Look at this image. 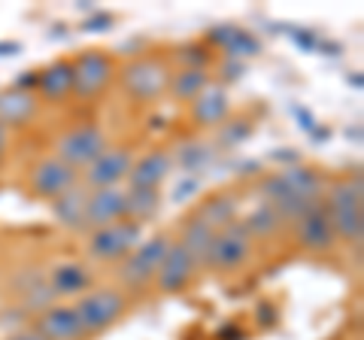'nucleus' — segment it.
<instances>
[{"mask_svg": "<svg viewBox=\"0 0 364 340\" xmlns=\"http://www.w3.org/2000/svg\"><path fill=\"white\" fill-rule=\"evenodd\" d=\"M237 207H240V203H237L234 191H215V195H210L200 203V210L195 213V216L200 222H207L213 231H222L231 222H237Z\"/></svg>", "mask_w": 364, "mask_h": 340, "instance_id": "22", "label": "nucleus"}, {"mask_svg": "<svg viewBox=\"0 0 364 340\" xmlns=\"http://www.w3.org/2000/svg\"><path fill=\"white\" fill-rule=\"evenodd\" d=\"M73 186H79V174L73 167H67L58 158H43V161L33 164L31 170V191L37 198H46V201H55L61 198L64 191H70Z\"/></svg>", "mask_w": 364, "mask_h": 340, "instance_id": "10", "label": "nucleus"}, {"mask_svg": "<svg viewBox=\"0 0 364 340\" xmlns=\"http://www.w3.org/2000/svg\"><path fill=\"white\" fill-rule=\"evenodd\" d=\"M134 167V152L128 146H107V152L97 158L95 164L85 167V188L97 191V188H119L122 183H128V174Z\"/></svg>", "mask_w": 364, "mask_h": 340, "instance_id": "9", "label": "nucleus"}, {"mask_svg": "<svg viewBox=\"0 0 364 340\" xmlns=\"http://www.w3.org/2000/svg\"><path fill=\"white\" fill-rule=\"evenodd\" d=\"M252 237L246 234V228L240 225V219L231 222L228 228L215 231V240L210 249V258H207V267L219 270V274H228V270H237L249 255H252Z\"/></svg>", "mask_w": 364, "mask_h": 340, "instance_id": "8", "label": "nucleus"}, {"mask_svg": "<svg viewBox=\"0 0 364 340\" xmlns=\"http://www.w3.org/2000/svg\"><path fill=\"white\" fill-rule=\"evenodd\" d=\"M170 170H173V155L167 149H152L134 161L128 174V188H161Z\"/></svg>", "mask_w": 364, "mask_h": 340, "instance_id": "16", "label": "nucleus"}, {"mask_svg": "<svg viewBox=\"0 0 364 340\" xmlns=\"http://www.w3.org/2000/svg\"><path fill=\"white\" fill-rule=\"evenodd\" d=\"M140 243H143V225L131 222V219H122L116 225L91 231L88 255L97 258V262H124Z\"/></svg>", "mask_w": 364, "mask_h": 340, "instance_id": "6", "label": "nucleus"}, {"mask_svg": "<svg viewBox=\"0 0 364 340\" xmlns=\"http://www.w3.org/2000/svg\"><path fill=\"white\" fill-rule=\"evenodd\" d=\"M222 124H225V131L219 137L222 146H237V143H243L249 134H252V124L249 122H222Z\"/></svg>", "mask_w": 364, "mask_h": 340, "instance_id": "30", "label": "nucleus"}, {"mask_svg": "<svg viewBox=\"0 0 364 340\" xmlns=\"http://www.w3.org/2000/svg\"><path fill=\"white\" fill-rule=\"evenodd\" d=\"M170 249V237L167 234H152L143 237V243L119 265V280L128 292H143L146 286L155 282V274L161 267L164 255Z\"/></svg>", "mask_w": 364, "mask_h": 340, "instance_id": "3", "label": "nucleus"}, {"mask_svg": "<svg viewBox=\"0 0 364 340\" xmlns=\"http://www.w3.org/2000/svg\"><path fill=\"white\" fill-rule=\"evenodd\" d=\"M213 158H215V149L203 140H191L186 146H179V152H176L182 174H188V176H198L200 170H207L213 164Z\"/></svg>", "mask_w": 364, "mask_h": 340, "instance_id": "28", "label": "nucleus"}, {"mask_svg": "<svg viewBox=\"0 0 364 340\" xmlns=\"http://www.w3.org/2000/svg\"><path fill=\"white\" fill-rule=\"evenodd\" d=\"M104 25H107V28L112 25V16L100 13V16H95V18H85V31H104Z\"/></svg>", "mask_w": 364, "mask_h": 340, "instance_id": "33", "label": "nucleus"}, {"mask_svg": "<svg viewBox=\"0 0 364 340\" xmlns=\"http://www.w3.org/2000/svg\"><path fill=\"white\" fill-rule=\"evenodd\" d=\"M122 219H128V207H124V188H97V191H88L85 231L107 228V225H116Z\"/></svg>", "mask_w": 364, "mask_h": 340, "instance_id": "13", "label": "nucleus"}, {"mask_svg": "<svg viewBox=\"0 0 364 340\" xmlns=\"http://www.w3.org/2000/svg\"><path fill=\"white\" fill-rule=\"evenodd\" d=\"M198 277V265L191 262V255L186 253V246L179 240H170V249L164 255L161 267L155 274V286L161 289L164 294H179L191 286V280Z\"/></svg>", "mask_w": 364, "mask_h": 340, "instance_id": "11", "label": "nucleus"}, {"mask_svg": "<svg viewBox=\"0 0 364 340\" xmlns=\"http://www.w3.org/2000/svg\"><path fill=\"white\" fill-rule=\"evenodd\" d=\"M107 134L100 124H76V128L64 131L58 140H55V158L64 161L67 167H73L76 174L85 170L88 164H95L100 155L107 152Z\"/></svg>", "mask_w": 364, "mask_h": 340, "instance_id": "4", "label": "nucleus"}, {"mask_svg": "<svg viewBox=\"0 0 364 340\" xmlns=\"http://www.w3.org/2000/svg\"><path fill=\"white\" fill-rule=\"evenodd\" d=\"M124 207L131 222H149L161 213V188H128L124 191Z\"/></svg>", "mask_w": 364, "mask_h": 340, "instance_id": "26", "label": "nucleus"}, {"mask_svg": "<svg viewBox=\"0 0 364 340\" xmlns=\"http://www.w3.org/2000/svg\"><path fill=\"white\" fill-rule=\"evenodd\" d=\"M207 85H210V70H188V67H182V70L170 73L167 92L173 95L176 100H186V104H191V100H195Z\"/></svg>", "mask_w": 364, "mask_h": 340, "instance_id": "27", "label": "nucleus"}, {"mask_svg": "<svg viewBox=\"0 0 364 340\" xmlns=\"http://www.w3.org/2000/svg\"><path fill=\"white\" fill-rule=\"evenodd\" d=\"M4 149H6V128H4V122H0V158H4Z\"/></svg>", "mask_w": 364, "mask_h": 340, "instance_id": "36", "label": "nucleus"}, {"mask_svg": "<svg viewBox=\"0 0 364 340\" xmlns=\"http://www.w3.org/2000/svg\"><path fill=\"white\" fill-rule=\"evenodd\" d=\"M277 176H279V183L286 188L289 198H301V201H322L325 198V179L313 167L294 164V167L279 170Z\"/></svg>", "mask_w": 364, "mask_h": 340, "instance_id": "18", "label": "nucleus"}, {"mask_svg": "<svg viewBox=\"0 0 364 340\" xmlns=\"http://www.w3.org/2000/svg\"><path fill=\"white\" fill-rule=\"evenodd\" d=\"M52 203V216L64 231H85V203H88V188L73 186L70 191H64L61 198L49 201Z\"/></svg>", "mask_w": 364, "mask_h": 340, "instance_id": "20", "label": "nucleus"}, {"mask_svg": "<svg viewBox=\"0 0 364 340\" xmlns=\"http://www.w3.org/2000/svg\"><path fill=\"white\" fill-rule=\"evenodd\" d=\"M13 88H18V92H33V95H37V70L18 73V79H16Z\"/></svg>", "mask_w": 364, "mask_h": 340, "instance_id": "32", "label": "nucleus"}, {"mask_svg": "<svg viewBox=\"0 0 364 340\" xmlns=\"http://www.w3.org/2000/svg\"><path fill=\"white\" fill-rule=\"evenodd\" d=\"M73 310L85 334H100L122 319V313L128 310V298L122 289H88L73 301Z\"/></svg>", "mask_w": 364, "mask_h": 340, "instance_id": "2", "label": "nucleus"}, {"mask_svg": "<svg viewBox=\"0 0 364 340\" xmlns=\"http://www.w3.org/2000/svg\"><path fill=\"white\" fill-rule=\"evenodd\" d=\"M37 95L33 92H18V88H4L0 92V122L4 128H21L37 116Z\"/></svg>", "mask_w": 364, "mask_h": 340, "instance_id": "21", "label": "nucleus"}, {"mask_svg": "<svg viewBox=\"0 0 364 340\" xmlns=\"http://www.w3.org/2000/svg\"><path fill=\"white\" fill-rule=\"evenodd\" d=\"M37 331L46 340H85L88 334L79 325V316L73 310V304H52L49 310H43L37 316Z\"/></svg>", "mask_w": 364, "mask_h": 340, "instance_id": "14", "label": "nucleus"}, {"mask_svg": "<svg viewBox=\"0 0 364 340\" xmlns=\"http://www.w3.org/2000/svg\"><path fill=\"white\" fill-rule=\"evenodd\" d=\"M210 40L215 46H222L228 58H252V55L261 52V43L252 37L249 31L243 28H234V25H222L210 33Z\"/></svg>", "mask_w": 364, "mask_h": 340, "instance_id": "24", "label": "nucleus"}, {"mask_svg": "<svg viewBox=\"0 0 364 340\" xmlns=\"http://www.w3.org/2000/svg\"><path fill=\"white\" fill-rule=\"evenodd\" d=\"M195 191H200V176H188V174H182V179L176 183L173 188V201H188Z\"/></svg>", "mask_w": 364, "mask_h": 340, "instance_id": "31", "label": "nucleus"}, {"mask_svg": "<svg viewBox=\"0 0 364 340\" xmlns=\"http://www.w3.org/2000/svg\"><path fill=\"white\" fill-rule=\"evenodd\" d=\"M240 225L246 228V234L252 237V240H270V237H277L279 231H282V222L279 219V213L270 207V203H255L252 210H249V216L246 219H240Z\"/></svg>", "mask_w": 364, "mask_h": 340, "instance_id": "25", "label": "nucleus"}, {"mask_svg": "<svg viewBox=\"0 0 364 340\" xmlns=\"http://www.w3.org/2000/svg\"><path fill=\"white\" fill-rule=\"evenodd\" d=\"M325 210L334 225V237L349 246H361L364 240V179L361 174L340 176L325 186Z\"/></svg>", "mask_w": 364, "mask_h": 340, "instance_id": "1", "label": "nucleus"}, {"mask_svg": "<svg viewBox=\"0 0 364 340\" xmlns=\"http://www.w3.org/2000/svg\"><path fill=\"white\" fill-rule=\"evenodd\" d=\"M37 92L49 104H61L73 95V67L70 61H52L49 67L37 70Z\"/></svg>", "mask_w": 364, "mask_h": 340, "instance_id": "19", "label": "nucleus"}, {"mask_svg": "<svg viewBox=\"0 0 364 340\" xmlns=\"http://www.w3.org/2000/svg\"><path fill=\"white\" fill-rule=\"evenodd\" d=\"M291 228H294V240H298V246H304L306 253H328V249L337 243L334 225L328 219L325 203H316L313 210H306L298 222H291Z\"/></svg>", "mask_w": 364, "mask_h": 340, "instance_id": "12", "label": "nucleus"}, {"mask_svg": "<svg viewBox=\"0 0 364 340\" xmlns=\"http://www.w3.org/2000/svg\"><path fill=\"white\" fill-rule=\"evenodd\" d=\"M240 70H243L240 64H225V67H222V73H225L222 79H234V73H240Z\"/></svg>", "mask_w": 364, "mask_h": 340, "instance_id": "35", "label": "nucleus"}, {"mask_svg": "<svg viewBox=\"0 0 364 340\" xmlns=\"http://www.w3.org/2000/svg\"><path fill=\"white\" fill-rule=\"evenodd\" d=\"M179 61L188 70H207L213 61L210 43H186V46H179Z\"/></svg>", "mask_w": 364, "mask_h": 340, "instance_id": "29", "label": "nucleus"}, {"mask_svg": "<svg viewBox=\"0 0 364 340\" xmlns=\"http://www.w3.org/2000/svg\"><path fill=\"white\" fill-rule=\"evenodd\" d=\"M119 79H122V88L128 92V97L140 100V104H152V100H158L167 92L170 70L161 58H136L131 64H124Z\"/></svg>", "mask_w": 364, "mask_h": 340, "instance_id": "7", "label": "nucleus"}, {"mask_svg": "<svg viewBox=\"0 0 364 340\" xmlns=\"http://www.w3.org/2000/svg\"><path fill=\"white\" fill-rule=\"evenodd\" d=\"M6 340H46V337L37 331V328H21V331H13Z\"/></svg>", "mask_w": 364, "mask_h": 340, "instance_id": "34", "label": "nucleus"}, {"mask_svg": "<svg viewBox=\"0 0 364 340\" xmlns=\"http://www.w3.org/2000/svg\"><path fill=\"white\" fill-rule=\"evenodd\" d=\"M228 112H231V97H228L225 85L210 83L191 100V122H195L198 128H215V124L228 122Z\"/></svg>", "mask_w": 364, "mask_h": 340, "instance_id": "15", "label": "nucleus"}, {"mask_svg": "<svg viewBox=\"0 0 364 340\" xmlns=\"http://www.w3.org/2000/svg\"><path fill=\"white\" fill-rule=\"evenodd\" d=\"M49 289L55 298H67V294H85L88 289H95V274L82 262H61L49 270Z\"/></svg>", "mask_w": 364, "mask_h": 340, "instance_id": "17", "label": "nucleus"}, {"mask_svg": "<svg viewBox=\"0 0 364 340\" xmlns=\"http://www.w3.org/2000/svg\"><path fill=\"white\" fill-rule=\"evenodd\" d=\"M213 240H215V231L210 228L207 222H200L198 216H191V219L186 222V228H182V237H179V243L186 246V253L191 255V262L198 265V270L207 267Z\"/></svg>", "mask_w": 364, "mask_h": 340, "instance_id": "23", "label": "nucleus"}, {"mask_svg": "<svg viewBox=\"0 0 364 340\" xmlns=\"http://www.w3.org/2000/svg\"><path fill=\"white\" fill-rule=\"evenodd\" d=\"M70 67H73V97L79 100L100 97L116 79V64L100 49H85L70 61Z\"/></svg>", "mask_w": 364, "mask_h": 340, "instance_id": "5", "label": "nucleus"}]
</instances>
